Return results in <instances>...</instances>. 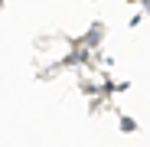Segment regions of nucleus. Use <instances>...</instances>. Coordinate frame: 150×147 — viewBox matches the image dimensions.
<instances>
[{
    "instance_id": "1",
    "label": "nucleus",
    "mask_w": 150,
    "mask_h": 147,
    "mask_svg": "<svg viewBox=\"0 0 150 147\" xmlns=\"http://www.w3.org/2000/svg\"><path fill=\"white\" fill-rule=\"evenodd\" d=\"M147 7H150V0H147Z\"/></svg>"
}]
</instances>
